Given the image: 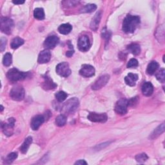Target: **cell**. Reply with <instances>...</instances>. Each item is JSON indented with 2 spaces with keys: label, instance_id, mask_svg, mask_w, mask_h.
<instances>
[{
  "label": "cell",
  "instance_id": "cell-1",
  "mask_svg": "<svg viewBox=\"0 0 165 165\" xmlns=\"http://www.w3.org/2000/svg\"><path fill=\"white\" fill-rule=\"evenodd\" d=\"M140 23V18L137 16L127 15L123 23V30L125 33H133Z\"/></svg>",
  "mask_w": 165,
  "mask_h": 165
},
{
  "label": "cell",
  "instance_id": "cell-2",
  "mask_svg": "<svg viewBox=\"0 0 165 165\" xmlns=\"http://www.w3.org/2000/svg\"><path fill=\"white\" fill-rule=\"evenodd\" d=\"M27 75V73L21 72L16 69H12L8 71L7 77L10 81L15 83L18 81L25 79Z\"/></svg>",
  "mask_w": 165,
  "mask_h": 165
},
{
  "label": "cell",
  "instance_id": "cell-3",
  "mask_svg": "<svg viewBox=\"0 0 165 165\" xmlns=\"http://www.w3.org/2000/svg\"><path fill=\"white\" fill-rule=\"evenodd\" d=\"M79 106V100L76 97L70 99L66 102L62 107V112L64 114L74 113Z\"/></svg>",
  "mask_w": 165,
  "mask_h": 165
},
{
  "label": "cell",
  "instance_id": "cell-4",
  "mask_svg": "<svg viewBox=\"0 0 165 165\" xmlns=\"http://www.w3.org/2000/svg\"><path fill=\"white\" fill-rule=\"evenodd\" d=\"M10 96L14 101H22L25 97V90L21 86L13 87L10 92Z\"/></svg>",
  "mask_w": 165,
  "mask_h": 165
},
{
  "label": "cell",
  "instance_id": "cell-5",
  "mask_svg": "<svg viewBox=\"0 0 165 165\" xmlns=\"http://www.w3.org/2000/svg\"><path fill=\"white\" fill-rule=\"evenodd\" d=\"M14 27L13 21L8 18H2L1 30L6 34H10Z\"/></svg>",
  "mask_w": 165,
  "mask_h": 165
},
{
  "label": "cell",
  "instance_id": "cell-6",
  "mask_svg": "<svg viewBox=\"0 0 165 165\" xmlns=\"http://www.w3.org/2000/svg\"><path fill=\"white\" fill-rule=\"evenodd\" d=\"M128 106V100L126 99H121L116 104L115 111L119 115H125L127 113V108Z\"/></svg>",
  "mask_w": 165,
  "mask_h": 165
},
{
  "label": "cell",
  "instance_id": "cell-7",
  "mask_svg": "<svg viewBox=\"0 0 165 165\" xmlns=\"http://www.w3.org/2000/svg\"><path fill=\"white\" fill-rule=\"evenodd\" d=\"M56 72L59 75L64 77V78L69 76L71 74V70L69 63L67 62H63L58 64L56 67Z\"/></svg>",
  "mask_w": 165,
  "mask_h": 165
},
{
  "label": "cell",
  "instance_id": "cell-8",
  "mask_svg": "<svg viewBox=\"0 0 165 165\" xmlns=\"http://www.w3.org/2000/svg\"><path fill=\"white\" fill-rule=\"evenodd\" d=\"M78 48L82 52H86L90 47V42L89 37L86 35L81 36L78 40Z\"/></svg>",
  "mask_w": 165,
  "mask_h": 165
},
{
  "label": "cell",
  "instance_id": "cell-9",
  "mask_svg": "<svg viewBox=\"0 0 165 165\" xmlns=\"http://www.w3.org/2000/svg\"><path fill=\"white\" fill-rule=\"evenodd\" d=\"M87 118L92 122L105 123L107 121L108 117L105 113L97 114L95 112H91L89 114V116H88Z\"/></svg>",
  "mask_w": 165,
  "mask_h": 165
},
{
  "label": "cell",
  "instance_id": "cell-10",
  "mask_svg": "<svg viewBox=\"0 0 165 165\" xmlns=\"http://www.w3.org/2000/svg\"><path fill=\"white\" fill-rule=\"evenodd\" d=\"M109 80H110V76L107 74L101 76L100 78L96 80V81L92 86V89L95 90L101 89V88H103L106 85Z\"/></svg>",
  "mask_w": 165,
  "mask_h": 165
},
{
  "label": "cell",
  "instance_id": "cell-11",
  "mask_svg": "<svg viewBox=\"0 0 165 165\" xmlns=\"http://www.w3.org/2000/svg\"><path fill=\"white\" fill-rule=\"evenodd\" d=\"M80 74L85 78H90L95 74V69L90 64H83L80 70Z\"/></svg>",
  "mask_w": 165,
  "mask_h": 165
},
{
  "label": "cell",
  "instance_id": "cell-12",
  "mask_svg": "<svg viewBox=\"0 0 165 165\" xmlns=\"http://www.w3.org/2000/svg\"><path fill=\"white\" fill-rule=\"evenodd\" d=\"M59 39L58 37L55 35L49 36L44 42V46L47 49H52L59 43Z\"/></svg>",
  "mask_w": 165,
  "mask_h": 165
},
{
  "label": "cell",
  "instance_id": "cell-13",
  "mask_svg": "<svg viewBox=\"0 0 165 165\" xmlns=\"http://www.w3.org/2000/svg\"><path fill=\"white\" fill-rule=\"evenodd\" d=\"M44 122H45V117H44V116L41 115H38L32 118L30 123V126L33 130H37Z\"/></svg>",
  "mask_w": 165,
  "mask_h": 165
},
{
  "label": "cell",
  "instance_id": "cell-14",
  "mask_svg": "<svg viewBox=\"0 0 165 165\" xmlns=\"http://www.w3.org/2000/svg\"><path fill=\"white\" fill-rule=\"evenodd\" d=\"M50 58H51L50 52L49 51V50L45 49L40 52L38 61L40 64L47 63L50 60Z\"/></svg>",
  "mask_w": 165,
  "mask_h": 165
},
{
  "label": "cell",
  "instance_id": "cell-15",
  "mask_svg": "<svg viewBox=\"0 0 165 165\" xmlns=\"http://www.w3.org/2000/svg\"><path fill=\"white\" fill-rule=\"evenodd\" d=\"M142 92L146 96H150L153 92V86L150 82H145L142 85Z\"/></svg>",
  "mask_w": 165,
  "mask_h": 165
},
{
  "label": "cell",
  "instance_id": "cell-16",
  "mask_svg": "<svg viewBox=\"0 0 165 165\" xmlns=\"http://www.w3.org/2000/svg\"><path fill=\"white\" fill-rule=\"evenodd\" d=\"M101 18V12H98L95 14L94 18L92 19V20L91 21V23H90V28L92 30L96 31L97 30V28L99 27V25H100V23Z\"/></svg>",
  "mask_w": 165,
  "mask_h": 165
},
{
  "label": "cell",
  "instance_id": "cell-17",
  "mask_svg": "<svg viewBox=\"0 0 165 165\" xmlns=\"http://www.w3.org/2000/svg\"><path fill=\"white\" fill-rule=\"evenodd\" d=\"M138 80V75L135 74L130 73L128 74L125 78V83L126 85L130 86H134L136 85V82Z\"/></svg>",
  "mask_w": 165,
  "mask_h": 165
},
{
  "label": "cell",
  "instance_id": "cell-18",
  "mask_svg": "<svg viewBox=\"0 0 165 165\" xmlns=\"http://www.w3.org/2000/svg\"><path fill=\"white\" fill-rule=\"evenodd\" d=\"M44 79H45V81H44L43 85L44 89L47 90H52L54 89L57 86V85L55 84L53 81L50 78V77L47 74L44 76Z\"/></svg>",
  "mask_w": 165,
  "mask_h": 165
},
{
  "label": "cell",
  "instance_id": "cell-19",
  "mask_svg": "<svg viewBox=\"0 0 165 165\" xmlns=\"http://www.w3.org/2000/svg\"><path fill=\"white\" fill-rule=\"evenodd\" d=\"M72 29V27L69 23H64L61 25L58 28V31L61 34L67 35L71 32Z\"/></svg>",
  "mask_w": 165,
  "mask_h": 165
},
{
  "label": "cell",
  "instance_id": "cell-20",
  "mask_svg": "<svg viewBox=\"0 0 165 165\" xmlns=\"http://www.w3.org/2000/svg\"><path fill=\"white\" fill-rule=\"evenodd\" d=\"M159 68V64L156 61H151L147 67V72L149 75H153Z\"/></svg>",
  "mask_w": 165,
  "mask_h": 165
},
{
  "label": "cell",
  "instance_id": "cell-21",
  "mask_svg": "<svg viewBox=\"0 0 165 165\" xmlns=\"http://www.w3.org/2000/svg\"><path fill=\"white\" fill-rule=\"evenodd\" d=\"M164 131V123H162L161 125H159L155 130L153 131V133L150 136V138L151 139H154L157 138L158 136H159L161 134H162Z\"/></svg>",
  "mask_w": 165,
  "mask_h": 165
},
{
  "label": "cell",
  "instance_id": "cell-22",
  "mask_svg": "<svg viewBox=\"0 0 165 165\" xmlns=\"http://www.w3.org/2000/svg\"><path fill=\"white\" fill-rule=\"evenodd\" d=\"M32 142V137H28L27 138H26V139L25 140L23 145H22L21 147H20L21 152L23 153H26L27 152L28 149L30 147V145H31Z\"/></svg>",
  "mask_w": 165,
  "mask_h": 165
},
{
  "label": "cell",
  "instance_id": "cell-23",
  "mask_svg": "<svg viewBox=\"0 0 165 165\" xmlns=\"http://www.w3.org/2000/svg\"><path fill=\"white\" fill-rule=\"evenodd\" d=\"M24 44V40L23 39H21L19 37H16L14 38L10 43V47L13 49H16L19 48L20 46Z\"/></svg>",
  "mask_w": 165,
  "mask_h": 165
},
{
  "label": "cell",
  "instance_id": "cell-24",
  "mask_svg": "<svg viewBox=\"0 0 165 165\" xmlns=\"http://www.w3.org/2000/svg\"><path fill=\"white\" fill-rule=\"evenodd\" d=\"M13 126L8 123H2V128L3 129V131L4 134L7 136H12L13 134Z\"/></svg>",
  "mask_w": 165,
  "mask_h": 165
},
{
  "label": "cell",
  "instance_id": "cell-25",
  "mask_svg": "<svg viewBox=\"0 0 165 165\" xmlns=\"http://www.w3.org/2000/svg\"><path fill=\"white\" fill-rule=\"evenodd\" d=\"M127 49L134 55H138L141 52V48L139 45L137 43H131L128 46Z\"/></svg>",
  "mask_w": 165,
  "mask_h": 165
},
{
  "label": "cell",
  "instance_id": "cell-26",
  "mask_svg": "<svg viewBox=\"0 0 165 165\" xmlns=\"http://www.w3.org/2000/svg\"><path fill=\"white\" fill-rule=\"evenodd\" d=\"M97 8V6L95 4H88L86 5L81 9V13H90L94 12Z\"/></svg>",
  "mask_w": 165,
  "mask_h": 165
},
{
  "label": "cell",
  "instance_id": "cell-27",
  "mask_svg": "<svg viewBox=\"0 0 165 165\" xmlns=\"http://www.w3.org/2000/svg\"><path fill=\"white\" fill-rule=\"evenodd\" d=\"M34 16L36 19L42 20L45 18V12L42 8H37L34 11Z\"/></svg>",
  "mask_w": 165,
  "mask_h": 165
},
{
  "label": "cell",
  "instance_id": "cell-28",
  "mask_svg": "<svg viewBox=\"0 0 165 165\" xmlns=\"http://www.w3.org/2000/svg\"><path fill=\"white\" fill-rule=\"evenodd\" d=\"M67 123V117L63 114L58 116L56 119V123L58 126H63Z\"/></svg>",
  "mask_w": 165,
  "mask_h": 165
},
{
  "label": "cell",
  "instance_id": "cell-29",
  "mask_svg": "<svg viewBox=\"0 0 165 165\" xmlns=\"http://www.w3.org/2000/svg\"><path fill=\"white\" fill-rule=\"evenodd\" d=\"M13 62V57L12 54L10 53H7L3 58V63L5 67H9V66L12 64Z\"/></svg>",
  "mask_w": 165,
  "mask_h": 165
},
{
  "label": "cell",
  "instance_id": "cell-30",
  "mask_svg": "<svg viewBox=\"0 0 165 165\" xmlns=\"http://www.w3.org/2000/svg\"><path fill=\"white\" fill-rule=\"evenodd\" d=\"M55 96H56V100L58 101L63 102V101H64L66 100V99H67V97L68 96V94L66 92H63V91H59V92H58V93L56 94Z\"/></svg>",
  "mask_w": 165,
  "mask_h": 165
},
{
  "label": "cell",
  "instance_id": "cell-31",
  "mask_svg": "<svg viewBox=\"0 0 165 165\" xmlns=\"http://www.w3.org/2000/svg\"><path fill=\"white\" fill-rule=\"evenodd\" d=\"M17 157H18V153L16 152L10 153L8 155V156L6 157L5 162L6 164L12 163Z\"/></svg>",
  "mask_w": 165,
  "mask_h": 165
},
{
  "label": "cell",
  "instance_id": "cell-32",
  "mask_svg": "<svg viewBox=\"0 0 165 165\" xmlns=\"http://www.w3.org/2000/svg\"><path fill=\"white\" fill-rule=\"evenodd\" d=\"M156 78L157 80L160 81L162 83H164V80H165V70L164 69H161L156 74Z\"/></svg>",
  "mask_w": 165,
  "mask_h": 165
},
{
  "label": "cell",
  "instance_id": "cell-33",
  "mask_svg": "<svg viewBox=\"0 0 165 165\" xmlns=\"http://www.w3.org/2000/svg\"><path fill=\"white\" fill-rule=\"evenodd\" d=\"M148 157L145 153H140V154H138L136 156V160L138 162H145L148 159Z\"/></svg>",
  "mask_w": 165,
  "mask_h": 165
},
{
  "label": "cell",
  "instance_id": "cell-34",
  "mask_svg": "<svg viewBox=\"0 0 165 165\" xmlns=\"http://www.w3.org/2000/svg\"><path fill=\"white\" fill-rule=\"evenodd\" d=\"M139 65V63H138V61L136 59H131L129 62L127 64V67L128 68H136L137 67H138Z\"/></svg>",
  "mask_w": 165,
  "mask_h": 165
},
{
  "label": "cell",
  "instance_id": "cell-35",
  "mask_svg": "<svg viewBox=\"0 0 165 165\" xmlns=\"http://www.w3.org/2000/svg\"><path fill=\"white\" fill-rule=\"evenodd\" d=\"M102 36L103 38H104L106 39V42H108L110 38H111V32L107 30L106 28H104L102 31Z\"/></svg>",
  "mask_w": 165,
  "mask_h": 165
},
{
  "label": "cell",
  "instance_id": "cell-36",
  "mask_svg": "<svg viewBox=\"0 0 165 165\" xmlns=\"http://www.w3.org/2000/svg\"><path fill=\"white\" fill-rule=\"evenodd\" d=\"M6 45H7V39L5 38H1V46H0V50H1L2 52H3L5 47H6Z\"/></svg>",
  "mask_w": 165,
  "mask_h": 165
},
{
  "label": "cell",
  "instance_id": "cell-37",
  "mask_svg": "<svg viewBox=\"0 0 165 165\" xmlns=\"http://www.w3.org/2000/svg\"><path fill=\"white\" fill-rule=\"evenodd\" d=\"M137 103V97H134L130 100H128V106H134Z\"/></svg>",
  "mask_w": 165,
  "mask_h": 165
},
{
  "label": "cell",
  "instance_id": "cell-38",
  "mask_svg": "<svg viewBox=\"0 0 165 165\" xmlns=\"http://www.w3.org/2000/svg\"><path fill=\"white\" fill-rule=\"evenodd\" d=\"M75 164H87V162L85 160H80L75 162Z\"/></svg>",
  "mask_w": 165,
  "mask_h": 165
},
{
  "label": "cell",
  "instance_id": "cell-39",
  "mask_svg": "<svg viewBox=\"0 0 165 165\" xmlns=\"http://www.w3.org/2000/svg\"><path fill=\"white\" fill-rule=\"evenodd\" d=\"M74 53V50H70V51H68L67 53H66V56H67V57H71L73 54Z\"/></svg>",
  "mask_w": 165,
  "mask_h": 165
},
{
  "label": "cell",
  "instance_id": "cell-40",
  "mask_svg": "<svg viewBox=\"0 0 165 165\" xmlns=\"http://www.w3.org/2000/svg\"><path fill=\"white\" fill-rule=\"evenodd\" d=\"M13 3L16 5H21V4H23L25 3V1H13Z\"/></svg>",
  "mask_w": 165,
  "mask_h": 165
},
{
  "label": "cell",
  "instance_id": "cell-41",
  "mask_svg": "<svg viewBox=\"0 0 165 165\" xmlns=\"http://www.w3.org/2000/svg\"><path fill=\"white\" fill-rule=\"evenodd\" d=\"M1 108H1V112H2V111H3V107L2 105L1 106Z\"/></svg>",
  "mask_w": 165,
  "mask_h": 165
}]
</instances>
